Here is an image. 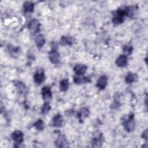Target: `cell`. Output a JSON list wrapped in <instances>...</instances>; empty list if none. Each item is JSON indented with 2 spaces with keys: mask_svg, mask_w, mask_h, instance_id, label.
Returning a JSON list of instances; mask_svg holds the SVG:
<instances>
[{
  "mask_svg": "<svg viewBox=\"0 0 148 148\" xmlns=\"http://www.w3.org/2000/svg\"><path fill=\"white\" fill-rule=\"evenodd\" d=\"M112 23L114 25H118L122 24L124 21V17L126 16V13L124 9H119L113 13Z\"/></svg>",
  "mask_w": 148,
  "mask_h": 148,
  "instance_id": "obj_2",
  "label": "cell"
},
{
  "mask_svg": "<svg viewBox=\"0 0 148 148\" xmlns=\"http://www.w3.org/2000/svg\"><path fill=\"white\" fill-rule=\"evenodd\" d=\"M69 82L68 79H63L60 82L59 84V88L61 91L62 92H65L69 88Z\"/></svg>",
  "mask_w": 148,
  "mask_h": 148,
  "instance_id": "obj_22",
  "label": "cell"
},
{
  "mask_svg": "<svg viewBox=\"0 0 148 148\" xmlns=\"http://www.w3.org/2000/svg\"><path fill=\"white\" fill-rule=\"evenodd\" d=\"M34 82L37 85L41 84L45 79V74L43 69L40 68L36 71L34 75Z\"/></svg>",
  "mask_w": 148,
  "mask_h": 148,
  "instance_id": "obj_4",
  "label": "cell"
},
{
  "mask_svg": "<svg viewBox=\"0 0 148 148\" xmlns=\"http://www.w3.org/2000/svg\"><path fill=\"white\" fill-rule=\"evenodd\" d=\"M104 140L105 139L102 133L99 131H96L92 135L91 144L94 147H100L102 146Z\"/></svg>",
  "mask_w": 148,
  "mask_h": 148,
  "instance_id": "obj_3",
  "label": "cell"
},
{
  "mask_svg": "<svg viewBox=\"0 0 148 148\" xmlns=\"http://www.w3.org/2000/svg\"><path fill=\"white\" fill-rule=\"evenodd\" d=\"M73 81L75 84L77 85L86 83H90L91 82L90 79L87 77L82 76V75H78L76 74L73 76Z\"/></svg>",
  "mask_w": 148,
  "mask_h": 148,
  "instance_id": "obj_12",
  "label": "cell"
},
{
  "mask_svg": "<svg viewBox=\"0 0 148 148\" xmlns=\"http://www.w3.org/2000/svg\"><path fill=\"white\" fill-rule=\"evenodd\" d=\"M123 50L124 53H125L124 54L126 55H130L132 54V51H133V47L131 45H123ZM127 56V55H126Z\"/></svg>",
  "mask_w": 148,
  "mask_h": 148,
  "instance_id": "obj_26",
  "label": "cell"
},
{
  "mask_svg": "<svg viewBox=\"0 0 148 148\" xmlns=\"http://www.w3.org/2000/svg\"><path fill=\"white\" fill-rule=\"evenodd\" d=\"M87 66L85 64H77L73 67V71L76 75H83L87 70Z\"/></svg>",
  "mask_w": 148,
  "mask_h": 148,
  "instance_id": "obj_15",
  "label": "cell"
},
{
  "mask_svg": "<svg viewBox=\"0 0 148 148\" xmlns=\"http://www.w3.org/2000/svg\"><path fill=\"white\" fill-rule=\"evenodd\" d=\"M42 98L45 102H49L52 98V92L51 87L49 86H45L41 90Z\"/></svg>",
  "mask_w": 148,
  "mask_h": 148,
  "instance_id": "obj_6",
  "label": "cell"
},
{
  "mask_svg": "<svg viewBox=\"0 0 148 148\" xmlns=\"http://www.w3.org/2000/svg\"><path fill=\"white\" fill-rule=\"evenodd\" d=\"M128 62L127 56L125 54H120L116 60L115 64L116 65L120 68L125 67Z\"/></svg>",
  "mask_w": 148,
  "mask_h": 148,
  "instance_id": "obj_14",
  "label": "cell"
},
{
  "mask_svg": "<svg viewBox=\"0 0 148 148\" xmlns=\"http://www.w3.org/2000/svg\"><path fill=\"white\" fill-rule=\"evenodd\" d=\"M40 23L36 19H32L31 20L28 25V28L32 34H35L40 31Z\"/></svg>",
  "mask_w": 148,
  "mask_h": 148,
  "instance_id": "obj_5",
  "label": "cell"
},
{
  "mask_svg": "<svg viewBox=\"0 0 148 148\" xmlns=\"http://www.w3.org/2000/svg\"><path fill=\"white\" fill-rule=\"evenodd\" d=\"M14 84L20 93L23 94L27 92V87L23 82L16 80L14 82Z\"/></svg>",
  "mask_w": 148,
  "mask_h": 148,
  "instance_id": "obj_21",
  "label": "cell"
},
{
  "mask_svg": "<svg viewBox=\"0 0 148 148\" xmlns=\"http://www.w3.org/2000/svg\"><path fill=\"white\" fill-rule=\"evenodd\" d=\"M45 42V38L42 34H39L35 38V42L38 48H42L44 46Z\"/></svg>",
  "mask_w": 148,
  "mask_h": 148,
  "instance_id": "obj_20",
  "label": "cell"
},
{
  "mask_svg": "<svg viewBox=\"0 0 148 148\" xmlns=\"http://www.w3.org/2000/svg\"><path fill=\"white\" fill-rule=\"evenodd\" d=\"M141 137L145 139L146 140H147L148 139V131H147V129H146L142 133V135H141Z\"/></svg>",
  "mask_w": 148,
  "mask_h": 148,
  "instance_id": "obj_27",
  "label": "cell"
},
{
  "mask_svg": "<svg viewBox=\"0 0 148 148\" xmlns=\"http://www.w3.org/2000/svg\"><path fill=\"white\" fill-rule=\"evenodd\" d=\"M11 137L12 139L15 142V144L17 145L16 147H19V145L22 144L24 141V134L19 130H16L13 132L11 134Z\"/></svg>",
  "mask_w": 148,
  "mask_h": 148,
  "instance_id": "obj_7",
  "label": "cell"
},
{
  "mask_svg": "<svg viewBox=\"0 0 148 148\" xmlns=\"http://www.w3.org/2000/svg\"><path fill=\"white\" fill-rule=\"evenodd\" d=\"M33 126L38 131H42L45 128V123L43 121L42 119H38L37 121H36L34 124Z\"/></svg>",
  "mask_w": 148,
  "mask_h": 148,
  "instance_id": "obj_24",
  "label": "cell"
},
{
  "mask_svg": "<svg viewBox=\"0 0 148 148\" xmlns=\"http://www.w3.org/2000/svg\"><path fill=\"white\" fill-rule=\"evenodd\" d=\"M90 114V110L87 107H83L80 108L77 112V117L79 120V121L80 123H82L84 121V120Z\"/></svg>",
  "mask_w": 148,
  "mask_h": 148,
  "instance_id": "obj_8",
  "label": "cell"
},
{
  "mask_svg": "<svg viewBox=\"0 0 148 148\" xmlns=\"http://www.w3.org/2000/svg\"><path fill=\"white\" fill-rule=\"evenodd\" d=\"M55 145L57 147H68V142L64 135L61 134V132L58 134L57 139L54 142Z\"/></svg>",
  "mask_w": 148,
  "mask_h": 148,
  "instance_id": "obj_9",
  "label": "cell"
},
{
  "mask_svg": "<svg viewBox=\"0 0 148 148\" xmlns=\"http://www.w3.org/2000/svg\"><path fill=\"white\" fill-rule=\"evenodd\" d=\"M122 124L124 129L128 132H131L134 131L135 128V120H134V113H130L127 119H123L122 121Z\"/></svg>",
  "mask_w": 148,
  "mask_h": 148,
  "instance_id": "obj_1",
  "label": "cell"
},
{
  "mask_svg": "<svg viewBox=\"0 0 148 148\" xmlns=\"http://www.w3.org/2000/svg\"><path fill=\"white\" fill-rule=\"evenodd\" d=\"M34 3L31 1H25L23 3V10L24 13H32L34 10Z\"/></svg>",
  "mask_w": 148,
  "mask_h": 148,
  "instance_id": "obj_19",
  "label": "cell"
},
{
  "mask_svg": "<svg viewBox=\"0 0 148 148\" xmlns=\"http://www.w3.org/2000/svg\"><path fill=\"white\" fill-rule=\"evenodd\" d=\"M138 76L136 73L132 72H128L125 76V82L127 84H131L138 80Z\"/></svg>",
  "mask_w": 148,
  "mask_h": 148,
  "instance_id": "obj_18",
  "label": "cell"
},
{
  "mask_svg": "<svg viewBox=\"0 0 148 148\" xmlns=\"http://www.w3.org/2000/svg\"><path fill=\"white\" fill-rule=\"evenodd\" d=\"M63 123V117L60 113H57L54 116L51 120V125L57 128L61 127Z\"/></svg>",
  "mask_w": 148,
  "mask_h": 148,
  "instance_id": "obj_13",
  "label": "cell"
},
{
  "mask_svg": "<svg viewBox=\"0 0 148 148\" xmlns=\"http://www.w3.org/2000/svg\"><path fill=\"white\" fill-rule=\"evenodd\" d=\"M138 8H139L138 5H131L124 8L126 13V16L131 18H134L136 14Z\"/></svg>",
  "mask_w": 148,
  "mask_h": 148,
  "instance_id": "obj_10",
  "label": "cell"
},
{
  "mask_svg": "<svg viewBox=\"0 0 148 148\" xmlns=\"http://www.w3.org/2000/svg\"><path fill=\"white\" fill-rule=\"evenodd\" d=\"M108 84V77L105 75H102L99 77L98 79L96 87L98 88L99 90H103L107 86Z\"/></svg>",
  "mask_w": 148,
  "mask_h": 148,
  "instance_id": "obj_17",
  "label": "cell"
},
{
  "mask_svg": "<svg viewBox=\"0 0 148 148\" xmlns=\"http://www.w3.org/2000/svg\"><path fill=\"white\" fill-rule=\"evenodd\" d=\"M51 108L49 102H45L40 108L41 113L44 115L47 114L49 112Z\"/></svg>",
  "mask_w": 148,
  "mask_h": 148,
  "instance_id": "obj_25",
  "label": "cell"
},
{
  "mask_svg": "<svg viewBox=\"0 0 148 148\" xmlns=\"http://www.w3.org/2000/svg\"><path fill=\"white\" fill-rule=\"evenodd\" d=\"M8 50L10 55L13 57L18 56L20 53V49L19 47H14L11 45L8 46Z\"/></svg>",
  "mask_w": 148,
  "mask_h": 148,
  "instance_id": "obj_23",
  "label": "cell"
},
{
  "mask_svg": "<svg viewBox=\"0 0 148 148\" xmlns=\"http://www.w3.org/2000/svg\"><path fill=\"white\" fill-rule=\"evenodd\" d=\"M49 58L50 61L54 64H57L59 63L60 54L57 49H51L49 53Z\"/></svg>",
  "mask_w": 148,
  "mask_h": 148,
  "instance_id": "obj_11",
  "label": "cell"
},
{
  "mask_svg": "<svg viewBox=\"0 0 148 148\" xmlns=\"http://www.w3.org/2000/svg\"><path fill=\"white\" fill-rule=\"evenodd\" d=\"M75 42V38L72 36H62L60 39V44L61 46H72Z\"/></svg>",
  "mask_w": 148,
  "mask_h": 148,
  "instance_id": "obj_16",
  "label": "cell"
}]
</instances>
